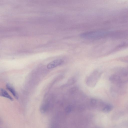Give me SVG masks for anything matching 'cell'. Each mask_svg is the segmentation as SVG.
<instances>
[{"mask_svg": "<svg viewBox=\"0 0 128 128\" xmlns=\"http://www.w3.org/2000/svg\"><path fill=\"white\" fill-rule=\"evenodd\" d=\"M76 81V80L74 78H72L70 79L67 84L64 85V86H68L74 84Z\"/></svg>", "mask_w": 128, "mask_h": 128, "instance_id": "8992f818", "label": "cell"}, {"mask_svg": "<svg viewBox=\"0 0 128 128\" xmlns=\"http://www.w3.org/2000/svg\"><path fill=\"white\" fill-rule=\"evenodd\" d=\"M113 108L112 106L110 104H107L103 108L102 111L105 112H108L111 111Z\"/></svg>", "mask_w": 128, "mask_h": 128, "instance_id": "5b68a950", "label": "cell"}, {"mask_svg": "<svg viewBox=\"0 0 128 128\" xmlns=\"http://www.w3.org/2000/svg\"><path fill=\"white\" fill-rule=\"evenodd\" d=\"M96 102V100L95 99H92L91 100V102L92 104H95Z\"/></svg>", "mask_w": 128, "mask_h": 128, "instance_id": "ba28073f", "label": "cell"}, {"mask_svg": "<svg viewBox=\"0 0 128 128\" xmlns=\"http://www.w3.org/2000/svg\"><path fill=\"white\" fill-rule=\"evenodd\" d=\"M106 33L100 32H88L82 34L81 36L86 38H95L102 37L106 35Z\"/></svg>", "mask_w": 128, "mask_h": 128, "instance_id": "6da1fadb", "label": "cell"}, {"mask_svg": "<svg viewBox=\"0 0 128 128\" xmlns=\"http://www.w3.org/2000/svg\"><path fill=\"white\" fill-rule=\"evenodd\" d=\"M64 62V60L62 59H56L49 63L47 65V68L49 69L53 68L62 65Z\"/></svg>", "mask_w": 128, "mask_h": 128, "instance_id": "7a4b0ae2", "label": "cell"}, {"mask_svg": "<svg viewBox=\"0 0 128 128\" xmlns=\"http://www.w3.org/2000/svg\"><path fill=\"white\" fill-rule=\"evenodd\" d=\"M6 87L16 99H18V94L13 87L10 84L8 83L6 84Z\"/></svg>", "mask_w": 128, "mask_h": 128, "instance_id": "3957f363", "label": "cell"}, {"mask_svg": "<svg viewBox=\"0 0 128 128\" xmlns=\"http://www.w3.org/2000/svg\"><path fill=\"white\" fill-rule=\"evenodd\" d=\"M72 110L70 106H68L65 109L66 111L67 112H70Z\"/></svg>", "mask_w": 128, "mask_h": 128, "instance_id": "52a82bcc", "label": "cell"}, {"mask_svg": "<svg viewBox=\"0 0 128 128\" xmlns=\"http://www.w3.org/2000/svg\"><path fill=\"white\" fill-rule=\"evenodd\" d=\"M0 95L1 96L8 98L11 101L13 100V98L9 94L6 90L2 88L0 89Z\"/></svg>", "mask_w": 128, "mask_h": 128, "instance_id": "277c9868", "label": "cell"}]
</instances>
